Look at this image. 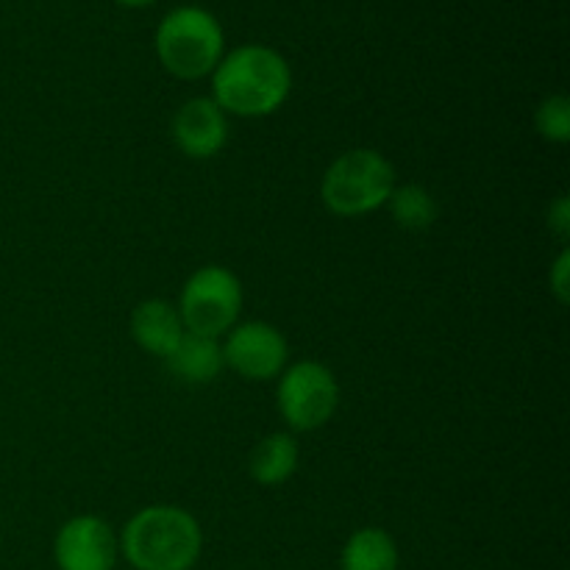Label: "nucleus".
Listing matches in <instances>:
<instances>
[{
    "label": "nucleus",
    "mask_w": 570,
    "mask_h": 570,
    "mask_svg": "<svg viewBox=\"0 0 570 570\" xmlns=\"http://www.w3.org/2000/svg\"><path fill=\"white\" fill-rule=\"evenodd\" d=\"M276 404L295 432H315L332 421L340 404V384L321 362H295L282 373Z\"/></svg>",
    "instance_id": "obj_6"
},
{
    "label": "nucleus",
    "mask_w": 570,
    "mask_h": 570,
    "mask_svg": "<svg viewBox=\"0 0 570 570\" xmlns=\"http://www.w3.org/2000/svg\"><path fill=\"white\" fill-rule=\"evenodd\" d=\"M223 28L198 6L170 11L156 28V56L170 76L195 81L215 72L223 59Z\"/></svg>",
    "instance_id": "obj_3"
},
{
    "label": "nucleus",
    "mask_w": 570,
    "mask_h": 570,
    "mask_svg": "<svg viewBox=\"0 0 570 570\" xmlns=\"http://www.w3.org/2000/svg\"><path fill=\"white\" fill-rule=\"evenodd\" d=\"M170 134L189 159H215L228 142L226 111L212 98H193L176 111Z\"/></svg>",
    "instance_id": "obj_9"
},
{
    "label": "nucleus",
    "mask_w": 570,
    "mask_h": 570,
    "mask_svg": "<svg viewBox=\"0 0 570 570\" xmlns=\"http://www.w3.org/2000/svg\"><path fill=\"white\" fill-rule=\"evenodd\" d=\"M117 3L120 6H148V3H154V0H117Z\"/></svg>",
    "instance_id": "obj_18"
},
{
    "label": "nucleus",
    "mask_w": 570,
    "mask_h": 570,
    "mask_svg": "<svg viewBox=\"0 0 570 570\" xmlns=\"http://www.w3.org/2000/svg\"><path fill=\"white\" fill-rule=\"evenodd\" d=\"M549 226L554 228L560 237H568L570 232V200L566 195H560V198L554 200V204L549 206Z\"/></svg>",
    "instance_id": "obj_16"
},
{
    "label": "nucleus",
    "mask_w": 570,
    "mask_h": 570,
    "mask_svg": "<svg viewBox=\"0 0 570 570\" xmlns=\"http://www.w3.org/2000/svg\"><path fill=\"white\" fill-rule=\"evenodd\" d=\"M117 554L120 540L98 515L70 518L56 534L53 560L59 570H115Z\"/></svg>",
    "instance_id": "obj_8"
},
{
    "label": "nucleus",
    "mask_w": 570,
    "mask_h": 570,
    "mask_svg": "<svg viewBox=\"0 0 570 570\" xmlns=\"http://www.w3.org/2000/svg\"><path fill=\"white\" fill-rule=\"evenodd\" d=\"M387 206L393 212V220L406 232H426L438 220V204H434L432 193L421 184L395 187L387 198Z\"/></svg>",
    "instance_id": "obj_14"
},
{
    "label": "nucleus",
    "mask_w": 570,
    "mask_h": 570,
    "mask_svg": "<svg viewBox=\"0 0 570 570\" xmlns=\"http://www.w3.org/2000/svg\"><path fill=\"white\" fill-rule=\"evenodd\" d=\"M287 340L276 326L262 321L237 323L223 343V362L248 382H267L287 365Z\"/></svg>",
    "instance_id": "obj_7"
},
{
    "label": "nucleus",
    "mask_w": 570,
    "mask_h": 570,
    "mask_svg": "<svg viewBox=\"0 0 570 570\" xmlns=\"http://www.w3.org/2000/svg\"><path fill=\"white\" fill-rule=\"evenodd\" d=\"M176 309L187 332L217 340L237 326L243 312V284L223 265L198 267L184 284Z\"/></svg>",
    "instance_id": "obj_5"
},
{
    "label": "nucleus",
    "mask_w": 570,
    "mask_h": 570,
    "mask_svg": "<svg viewBox=\"0 0 570 570\" xmlns=\"http://www.w3.org/2000/svg\"><path fill=\"white\" fill-rule=\"evenodd\" d=\"M395 189V167L387 156L356 148L337 156L321 184V198L340 217H360L387 204Z\"/></svg>",
    "instance_id": "obj_4"
},
{
    "label": "nucleus",
    "mask_w": 570,
    "mask_h": 570,
    "mask_svg": "<svg viewBox=\"0 0 570 570\" xmlns=\"http://www.w3.org/2000/svg\"><path fill=\"white\" fill-rule=\"evenodd\" d=\"M340 570H399V546L384 529H360L343 546Z\"/></svg>",
    "instance_id": "obj_13"
},
{
    "label": "nucleus",
    "mask_w": 570,
    "mask_h": 570,
    "mask_svg": "<svg viewBox=\"0 0 570 570\" xmlns=\"http://www.w3.org/2000/svg\"><path fill=\"white\" fill-rule=\"evenodd\" d=\"M534 126L540 137L549 142H568L570 139V100L566 95H551L534 111Z\"/></svg>",
    "instance_id": "obj_15"
},
{
    "label": "nucleus",
    "mask_w": 570,
    "mask_h": 570,
    "mask_svg": "<svg viewBox=\"0 0 570 570\" xmlns=\"http://www.w3.org/2000/svg\"><path fill=\"white\" fill-rule=\"evenodd\" d=\"M167 371L184 384H209L220 376L226 367L223 362V345L215 337L184 332L173 354L167 356Z\"/></svg>",
    "instance_id": "obj_11"
},
{
    "label": "nucleus",
    "mask_w": 570,
    "mask_h": 570,
    "mask_svg": "<svg viewBox=\"0 0 570 570\" xmlns=\"http://www.w3.org/2000/svg\"><path fill=\"white\" fill-rule=\"evenodd\" d=\"M298 460L301 449L293 434L273 432L265 440H259V445L250 451V479L262 484V488H278V484H284L298 471Z\"/></svg>",
    "instance_id": "obj_12"
},
{
    "label": "nucleus",
    "mask_w": 570,
    "mask_h": 570,
    "mask_svg": "<svg viewBox=\"0 0 570 570\" xmlns=\"http://www.w3.org/2000/svg\"><path fill=\"white\" fill-rule=\"evenodd\" d=\"M568 271H570V254L568 250H562L554 262V271H551V287H554L557 298H560L562 304H568Z\"/></svg>",
    "instance_id": "obj_17"
},
{
    "label": "nucleus",
    "mask_w": 570,
    "mask_h": 570,
    "mask_svg": "<svg viewBox=\"0 0 570 570\" xmlns=\"http://www.w3.org/2000/svg\"><path fill=\"white\" fill-rule=\"evenodd\" d=\"M293 89L287 59L267 45H243L223 56L212 72V100L237 117H267Z\"/></svg>",
    "instance_id": "obj_1"
},
{
    "label": "nucleus",
    "mask_w": 570,
    "mask_h": 570,
    "mask_svg": "<svg viewBox=\"0 0 570 570\" xmlns=\"http://www.w3.org/2000/svg\"><path fill=\"white\" fill-rule=\"evenodd\" d=\"M204 549L200 523L181 507L154 504L131 515L120 551L137 570H189Z\"/></svg>",
    "instance_id": "obj_2"
},
{
    "label": "nucleus",
    "mask_w": 570,
    "mask_h": 570,
    "mask_svg": "<svg viewBox=\"0 0 570 570\" xmlns=\"http://www.w3.org/2000/svg\"><path fill=\"white\" fill-rule=\"evenodd\" d=\"M184 332L187 328H184L178 309L161 298L142 301L131 315V334L137 345L148 354L159 356V360H167L173 354Z\"/></svg>",
    "instance_id": "obj_10"
}]
</instances>
